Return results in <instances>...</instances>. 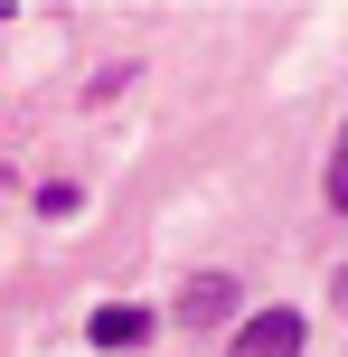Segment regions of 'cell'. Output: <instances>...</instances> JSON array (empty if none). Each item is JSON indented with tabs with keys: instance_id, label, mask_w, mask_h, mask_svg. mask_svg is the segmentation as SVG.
<instances>
[{
	"instance_id": "obj_3",
	"label": "cell",
	"mask_w": 348,
	"mask_h": 357,
	"mask_svg": "<svg viewBox=\"0 0 348 357\" xmlns=\"http://www.w3.org/2000/svg\"><path fill=\"white\" fill-rule=\"evenodd\" d=\"M85 339H94V348H142V339H151V310L113 301V310H94V320H85Z\"/></svg>"
},
{
	"instance_id": "obj_4",
	"label": "cell",
	"mask_w": 348,
	"mask_h": 357,
	"mask_svg": "<svg viewBox=\"0 0 348 357\" xmlns=\"http://www.w3.org/2000/svg\"><path fill=\"white\" fill-rule=\"evenodd\" d=\"M330 207H348V132H339V151H330Z\"/></svg>"
},
{
	"instance_id": "obj_2",
	"label": "cell",
	"mask_w": 348,
	"mask_h": 357,
	"mask_svg": "<svg viewBox=\"0 0 348 357\" xmlns=\"http://www.w3.org/2000/svg\"><path fill=\"white\" fill-rule=\"evenodd\" d=\"M226 310H236V282H226V273H198V282L179 291V320H188V329H207V320H226Z\"/></svg>"
},
{
	"instance_id": "obj_1",
	"label": "cell",
	"mask_w": 348,
	"mask_h": 357,
	"mask_svg": "<svg viewBox=\"0 0 348 357\" xmlns=\"http://www.w3.org/2000/svg\"><path fill=\"white\" fill-rule=\"evenodd\" d=\"M226 357H301V310H255L226 339Z\"/></svg>"
}]
</instances>
